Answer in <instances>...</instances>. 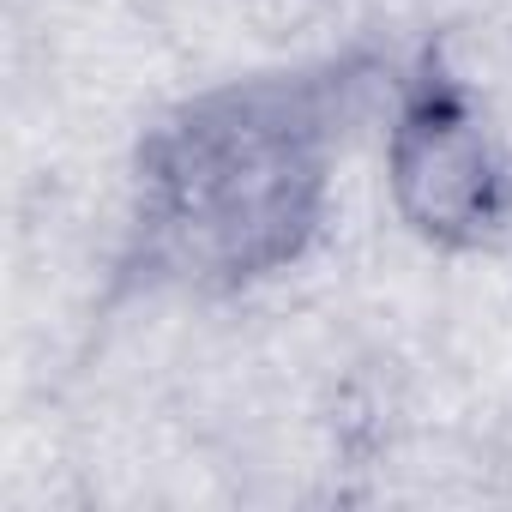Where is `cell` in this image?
Listing matches in <instances>:
<instances>
[{"label": "cell", "mask_w": 512, "mask_h": 512, "mask_svg": "<svg viewBox=\"0 0 512 512\" xmlns=\"http://www.w3.org/2000/svg\"><path fill=\"white\" fill-rule=\"evenodd\" d=\"M398 67L344 49L205 85L163 109L127 175L121 290L247 296L308 260L332 217L338 163L386 115Z\"/></svg>", "instance_id": "cell-1"}, {"label": "cell", "mask_w": 512, "mask_h": 512, "mask_svg": "<svg viewBox=\"0 0 512 512\" xmlns=\"http://www.w3.org/2000/svg\"><path fill=\"white\" fill-rule=\"evenodd\" d=\"M386 199L434 253H488L512 235V151L452 67L446 37H428L398 67L386 103Z\"/></svg>", "instance_id": "cell-2"}]
</instances>
